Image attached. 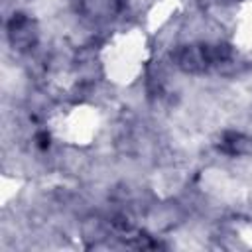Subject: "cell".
<instances>
[{
    "label": "cell",
    "mask_w": 252,
    "mask_h": 252,
    "mask_svg": "<svg viewBox=\"0 0 252 252\" xmlns=\"http://www.w3.org/2000/svg\"><path fill=\"white\" fill-rule=\"evenodd\" d=\"M232 59V47L224 41H189L171 51V63L185 75H203Z\"/></svg>",
    "instance_id": "1"
},
{
    "label": "cell",
    "mask_w": 252,
    "mask_h": 252,
    "mask_svg": "<svg viewBox=\"0 0 252 252\" xmlns=\"http://www.w3.org/2000/svg\"><path fill=\"white\" fill-rule=\"evenodd\" d=\"M6 37L16 51L33 49L39 39V30L35 20L24 12H14L6 24Z\"/></svg>",
    "instance_id": "2"
},
{
    "label": "cell",
    "mask_w": 252,
    "mask_h": 252,
    "mask_svg": "<svg viewBox=\"0 0 252 252\" xmlns=\"http://www.w3.org/2000/svg\"><path fill=\"white\" fill-rule=\"evenodd\" d=\"M124 8V0H81V10L94 22H108Z\"/></svg>",
    "instance_id": "3"
},
{
    "label": "cell",
    "mask_w": 252,
    "mask_h": 252,
    "mask_svg": "<svg viewBox=\"0 0 252 252\" xmlns=\"http://www.w3.org/2000/svg\"><path fill=\"white\" fill-rule=\"evenodd\" d=\"M219 152L224 154V156H230V158H238V156H244L252 150V140L238 132V130H224L219 138V144H217Z\"/></svg>",
    "instance_id": "4"
}]
</instances>
